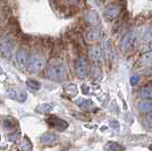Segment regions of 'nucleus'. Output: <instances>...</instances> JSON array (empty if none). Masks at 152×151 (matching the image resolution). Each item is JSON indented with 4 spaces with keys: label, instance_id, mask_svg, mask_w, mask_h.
I'll return each mask as SVG.
<instances>
[{
    "label": "nucleus",
    "instance_id": "25",
    "mask_svg": "<svg viewBox=\"0 0 152 151\" xmlns=\"http://www.w3.org/2000/svg\"><path fill=\"white\" fill-rule=\"evenodd\" d=\"M17 99L19 101H24L26 99V93L24 91H19V93H17Z\"/></svg>",
    "mask_w": 152,
    "mask_h": 151
},
{
    "label": "nucleus",
    "instance_id": "21",
    "mask_svg": "<svg viewBox=\"0 0 152 151\" xmlns=\"http://www.w3.org/2000/svg\"><path fill=\"white\" fill-rule=\"evenodd\" d=\"M143 39L144 40H152V25L149 26L145 31L143 32Z\"/></svg>",
    "mask_w": 152,
    "mask_h": 151
},
{
    "label": "nucleus",
    "instance_id": "26",
    "mask_svg": "<svg viewBox=\"0 0 152 151\" xmlns=\"http://www.w3.org/2000/svg\"><path fill=\"white\" fill-rule=\"evenodd\" d=\"M137 82H139V76H137V75L133 76V77L131 78V84H132V85H135Z\"/></svg>",
    "mask_w": 152,
    "mask_h": 151
},
{
    "label": "nucleus",
    "instance_id": "31",
    "mask_svg": "<svg viewBox=\"0 0 152 151\" xmlns=\"http://www.w3.org/2000/svg\"><path fill=\"white\" fill-rule=\"evenodd\" d=\"M150 150H152V144L150 145Z\"/></svg>",
    "mask_w": 152,
    "mask_h": 151
},
{
    "label": "nucleus",
    "instance_id": "29",
    "mask_svg": "<svg viewBox=\"0 0 152 151\" xmlns=\"http://www.w3.org/2000/svg\"><path fill=\"white\" fill-rule=\"evenodd\" d=\"M77 1H78V0H68L69 4H75V2H77Z\"/></svg>",
    "mask_w": 152,
    "mask_h": 151
},
{
    "label": "nucleus",
    "instance_id": "27",
    "mask_svg": "<svg viewBox=\"0 0 152 151\" xmlns=\"http://www.w3.org/2000/svg\"><path fill=\"white\" fill-rule=\"evenodd\" d=\"M82 90H83V92H84V95H88V93H89L88 85H82Z\"/></svg>",
    "mask_w": 152,
    "mask_h": 151
},
{
    "label": "nucleus",
    "instance_id": "4",
    "mask_svg": "<svg viewBox=\"0 0 152 151\" xmlns=\"http://www.w3.org/2000/svg\"><path fill=\"white\" fill-rule=\"evenodd\" d=\"M75 74L80 78H84L89 74V65L84 59H78L75 63Z\"/></svg>",
    "mask_w": 152,
    "mask_h": 151
},
{
    "label": "nucleus",
    "instance_id": "20",
    "mask_svg": "<svg viewBox=\"0 0 152 151\" xmlns=\"http://www.w3.org/2000/svg\"><path fill=\"white\" fill-rule=\"evenodd\" d=\"M93 106V103H92V101L90 100H85V99H83L82 101H80V107L83 108V109H90V108Z\"/></svg>",
    "mask_w": 152,
    "mask_h": 151
},
{
    "label": "nucleus",
    "instance_id": "5",
    "mask_svg": "<svg viewBox=\"0 0 152 151\" xmlns=\"http://www.w3.org/2000/svg\"><path fill=\"white\" fill-rule=\"evenodd\" d=\"M135 38H136V35H135V33H134L133 31H129V32H127V33H125L121 41V50L123 51L128 50V49L133 45L134 41H135Z\"/></svg>",
    "mask_w": 152,
    "mask_h": 151
},
{
    "label": "nucleus",
    "instance_id": "28",
    "mask_svg": "<svg viewBox=\"0 0 152 151\" xmlns=\"http://www.w3.org/2000/svg\"><path fill=\"white\" fill-rule=\"evenodd\" d=\"M110 123H111L110 125L113 126V127H115V128H118V127H119V125H116V124H117V122H116V120H111Z\"/></svg>",
    "mask_w": 152,
    "mask_h": 151
},
{
    "label": "nucleus",
    "instance_id": "18",
    "mask_svg": "<svg viewBox=\"0 0 152 151\" xmlns=\"http://www.w3.org/2000/svg\"><path fill=\"white\" fill-rule=\"evenodd\" d=\"M26 85H27L28 88L33 89V90H39V89L41 88L40 82L35 81V80H27V81H26Z\"/></svg>",
    "mask_w": 152,
    "mask_h": 151
},
{
    "label": "nucleus",
    "instance_id": "24",
    "mask_svg": "<svg viewBox=\"0 0 152 151\" xmlns=\"http://www.w3.org/2000/svg\"><path fill=\"white\" fill-rule=\"evenodd\" d=\"M145 124L148 126H152V111L146 115V117H145Z\"/></svg>",
    "mask_w": 152,
    "mask_h": 151
},
{
    "label": "nucleus",
    "instance_id": "16",
    "mask_svg": "<svg viewBox=\"0 0 152 151\" xmlns=\"http://www.w3.org/2000/svg\"><path fill=\"white\" fill-rule=\"evenodd\" d=\"M141 63L143 65H152V50H149L142 56Z\"/></svg>",
    "mask_w": 152,
    "mask_h": 151
},
{
    "label": "nucleus",
    "instance_id": "17",
    "mask_svg": "<svg viewBox=\"0 0 152 151\" xmlns=\"http://www.w3.org/2000/svg\"><path fill=\"white\" fill-rule=\"evenodd\" d=\"M52 109H53V107H52L51 105L45 103V105L39 106V107L37 108V111L40 114H48V113H50V111H52Z\"/></svg>",
    "mask_w": 152,
    "mask_h": 151
},
{
    "label": "nucleus",
    "instance_id": "2",
    "mask_svg": "<svg viewBox=\"0 0 152 151\" xmlns=\"http://www.w3.org/2000/svg\"><path fill=\"white\" fill-rule=\"evenodd\" d=\"M27 68L32 73H40L45 66V58L40 55H32L28 60H27Z\"/></svg>",
    "mask_w": 152,
    "mask_h": 151
},
{
    "label": "nucleus",
    "instance_id": "13",
    "mask_svg": "<svg viewBox=\"0 0 152 151\" xmlns=\"http://www.w3.org/2000/svg\"><path fill=\"white\" fill-rule=\"evenodd\" d=\"M65 93L68 95L69 98H74L76 95H77V88H76L75 84H73V83H69V84H67L66 86H65Z\"/></svg>",
    "mask_w": 152,
    "mask_h": 151
},
{
    "label": "nucleus",
    "instance_id": "15",
    "mask_svg": "<svg viewBox=\"0 0 152 151\" xmlns=\"http://www.w3.org/2000/svg\"><path fill=\"white\" fill-rule=\"evenodd\" d=\"M52 125L55 126L57 130H59L60 131V126L59 125H61L63 126V128L64 130H66L67 128V126H68V124H67V122H65V120H63V119H59V118H57V117H55V118H52Z\"/></svg>",
    "mask_w": 152,
    "mask_h": 151
},
{
    "label": "nucleus",
    "instance_id": "10",
    "mask_svg": "<svg viewBox=\"0 0 152 151\" xmlns=\"http://www.w3.org/2000/svg\"><path fill=\"white\" fill-rule=\"evenodd\" d=\"M90 57L95 60V62H99L101 60L102 58V49L99 45H92L90 48Z\"/></svg>",
    "mask_w": 152,
    "mask_h": 151
},
{
    "label": "nucleus",
    "instance_id": "23",
    "mask_svg": "<svg viewBox=\"0 0 152 151\" xmlns=\"http://www.w3.org/2000/svg\"><path fill=\"white\" fill-rule=\"evenodd\" d=\"M18 136H19V132H15L14 134H9V135H8V140H9L10 142H16Z\"/></svg>",
    "mask_w": 152,
    "mask_h": 151
},
{
    "label": "nucleus",
    "instance_id": "7",
    "mask_svg": "<svg viewBox=\"0 0 152 151\" xmlns=\"http://www.w3.org/2000/svg\"><path fill=\"white\" fill-rule=\"evenodd\" d=\"M139 110L142 114H149L152 111V99H142L137 105Z\"/></svg>",
    "mask_w": 152,
    "mask_h": 151
},
{
    "label": "nucleus",
    "instance_id": "11",
    "mask_svg": "<svg viewBox=\"0 0 152 151\" xmlns=\"http://www.w3.org/2000/svg\"><path fill=\"white\" fill-rule=\"evenodd\" d=\"M16 59H17V63H18L19 66H22V67L26 66L27 65V60H28L26 51L24 49H19L17 51V55H16Z\"/></svg>",
    "mask_w": 152,
    "mask_h": 151
},
{
    "label": "nucleus",
    "instance_id": "8",
    "mask_svg": "<svg viewBox=\"0 0 152 151\" xmlns=\"http://www.w3.org/2000/svg\"><path fill=\"white\" fill-rule=\"evenodd\" d=\"M119 13H121V7L111 6L104 10V17H106L108 21H113V19H115L119 15Z\"/></svg>",
    "mask_w": 152,
    "mask_h": 151
},
{
    "label": "nucleus",
    "instance_id": "19",
    "mask_svg": "<svg viewBox=\"0 0 152 151\" xmlns=\"http://www.w3.org/2000/svg\"><path fill=\"white\" fill-rule=\"evenodd\" d=\"M20 150L22 151H31L32 150V144H31V142H30L28 139L25 138L24 142L20 144Z\"/></svg>",
    "mask_w": 152,
    "mask_h": 151
},
{
    "label": "nucleus",
    "instance_id": "30",
    "mask_svg": "<svg viewBox=\"0 0 152 151\" xmlns=\"http://www.w3.org/2000/svg\"><path fill=\"white\" fill-rule=\"evenodd\" d=\"M1 22H2V15L0 13V24H1Z\"/></svg>",
    "mask_w": 152,
    "mask_h": 151
},
{
    "label": "nucleus",
    "instance_id": "14",
    "mask_svg": "<svg viewBox=\"0 0 152 151\" xmlns=\"http://www.w3.org/2000/svg\"><path fill=\"white\" fill-rule=\"evenodd\" d=\"M123 150V147L116 143L114 141H109L107 144L104 145V151H119Z\"/></svg>",
    "mask_w": 152,
    "mask_h": 151
},
{
    "label": "nucleus",
    "instance_id": "12",
    "mask_svg": "<svg viewBox=\"0 0 152 151\" xmlns=\"http://www.w3.org/2000/svg\"><path fill=\"white\" fill-rule=\"evenodd\" d=\"M139 97L142 99H152V85L143 86L139 91Z\"/></svg>",
    "mask_w": 152,
    "mask_h": 151
},
{
    "label": "nucleus",
    "instance_id": "3",
    "mask_svg": "<svg viewBox=\"0 0 152 151\" xmlns=\"http://www.w3.org/2000/svg\"><path fill=\"white\" fill-rule=\"evenodd\" d=\"M14 51V43L9 38L5 35L0 37V55L6 58H10Z\"/></svg>",
    "mask_w": 152,
    "mask_h": 151
},
{
    "label": "nucleus",
    "instance_id": "9",
    "mask_svg": "<svg viewBox=\"0 0 152 151\" xmlns=\"http://www.w3.org/2000/svg\"><path fill=\"white\" fill-rule=\"evenodd\" d=\"M41 142L45 145H52L57 142V136L53 133L47 132L41 136Z\"/></svg>",
    "mask_w": 152,
    "mask_h": 151
},
{
    "label": "nucleus",
    "instance_id": "6",
    "mask_svg": "<svg viewBox=\"0 0 152 151\" xmlns=\"http://www.w3.org/2000/svg\"><path fill=\"white\" fill-rule=\"evenodd\" d=\"M101 37V31L98 29V27H91L89 29L86 33H85V38L89 42H94L98 41Z\"/></svg>",
    "mask_w": 152,
    "mask_h": 151
},
{
    "label": "nucleus",
    "instance_id": "1",
    "mask_svg": "<svg viewBox=\"0 0 152 151\" xmlns=\"http://www.w3.org/2000/svg\"><path fill=\"white\" fill-rule=\"evenodd\" d=\"M45 75L52 81L63 82L67 77V69L61 62H51L45 68Z\"/></svg>",
    "mask_w": 152,
    "mask_h": 151
},
{
    "label": "nucleus",
    "instance_id": "22",
    "mask_svg": "<svg viewBox=\"0 0 152 151\" xmlns=\"http://www.w3.org/2000/svg\"><path fill=\"white\" fill-rule=\"evenodd\" d=\"M88 21L91 22V23H93V24H96V22H98V15H96L94 12H91V13L89 14Z\"/></svg>",
    "mask_w": 152,
    "mask_h": 151
}]
</instances>
